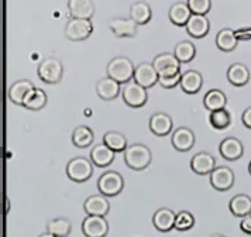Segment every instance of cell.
<instances>
[{
    "mask_svg": "<svg viewBox=\"0 0 251 237\" xmlns=\"http://www.w3.org/2000/svg\"><path fill=\"white\" fill-rule=\"evenodd\" d=\"M134 71L136 67L130 58L125 55L114 56L113 59L109 61L106 72L109 78L117 80L119 83H127L134 78Z\"/></svg>",
    "mask_w": 251,
    "mask_h": 237,
    "instance_id": "cell-1",
    "label": "cell"
},
{
    "mask_svg": "<svg viewBox=\"0 0 251 237\" xmlns=\"http://www.w3.org/2000/svg\"><path fill=\"white\" fill-rule=\"evenodd\" d=\"M152 159L151 150L146 144H131L126 148L125 162L128 168L134 171H143L149 167Z\"/></svg>",
    "mask_w": 251,
    "mask_h": 237,
    "instance_id": "cell-2",
    "label": "cell"
},
{
    "mask_svg": "<svg viewBox=\"0 0 251 237\" xmlns=\"http://www.w3.org/2000/svg\"><path fill=\"white\" fill-rule=\"evenodd\" d=\"M37 74L46 83H58L64 77V64L55 56H47L38 64Z\"/></svg>",
    "mask_w": 251,
    "mask_h": 237,
    "instance_id": "cell-3",
    "label": "cell"
},
{
    "mask_svg": "<svg viewBox=\"0 0 251 237\" xmlns=\"http://www.w3.org/2000/svg\"><path fill=\"white\" fill-rule=\"evenodd\" d=\"M67 175L74 182H86L93 175V162L86 157H75L67 164Z\"/></svg>",
    "mask_w": 251,
    "mask_h": 237,
    "instance_id": "cell-4",
    "label": "cell"
},
{
    "mask_svg": "<svg viewBox=\"0 0 251 237\" xmlns=\"http://www.w3.org/2000/svg\"><path fill=\"white\" fill-rule=\"evenodd\" d=\"M125 180L123 175L117 171H106L98 180V191L107 198L119 195L123 191Z\"/></svg>",
    "mask_w": 251,
    "mask_h": 237,
    "instance_id": "cell-5",
    "label": "cell"
},
{
    "mask_svg": "<svg viewBox=\"0 0 251 237\" xmlns=\"http://www.w3.org/2000/svg\"><path fill=\"white\" fill-rule=\"evenodd\" d=\"M93 24L89 19H75L71 17L65 26V37L71 41H83L91 37Z\"/></svg>",
    "mask_w": 251,
    "mask_h": 237,
    "instance_id": "cell-6",
    "label": "cell"
},
{
    "mask_svg": "<svg viewBox=\"0 0 251 237\" xmlns=\"http://www.w3.org/2000/svg\"><path fill=\"white\" fill-rule=\"evenodd\" d=\"M152 65L160 77H174L181 74V62L172 53H162L154 56Z\"/></svg>",
    "mask_w": 251,
    "mask_h": 237,
    "instance_id": "cell-7",
    "label": "cell"
},
{
    "mask_svg": "<svg viewBox=\"0 0 251 237\" xmlns=\"http://www.w3.org/2000/svg\"><path fill=\"white\" fill-rule=\"evenodd\" d=\"M123 101L127 106L130 107H141L147 103L149 95H147V89L143 88L141 85H138L137 82L133 79L130 82H127L123 88Z\"/></svg>",
    "mask_w": 251,
    "mask_h": 237,
    "instance_id": "cell-8",
    "label": "cell"
},
{
    "mask_svg": "<svg viewBox=\"0 0 251 237\" xmlns=\"http://www.w3.org/2000/svg\"><path fill=\"white\" fill-rule=\"evenodd\" d=\"M82 233L86 237H106L109 235V222L102 216L86 214L82 222Z\"/></svg>",
    "mask_w": 251,
    "mask_h": 237,
    "instance_id": "cell-9",
    "label": "cell"
},
{
    "mask_svg": "<svg viewBox=\"0 0 251 237\" xmlns=\"http://www.w3.org/2000/svg\"><path fill=\"white\" fill-rule=\"evenodd\" d=\"M234 172L228 167H217L210 174V185L219 192H226L234 185Z\"/></svg>",
    "mask_w": 251,
    "mask_h": 237,
    "instance_id": "cell-10",
    "label": "cell"
},
{
    "mask_svg": "<svg viewBox=\"0 0 251 237\" xmlns=\"http://www.w3.org/2000/svg\"><path fill=\"white\" fill-rule=\"evenodd\" d=\"M133 79L143 88L149 89V88H152L160 80V75L152 65V62H141L136 67Z\"/></svg>",
    "mask_w": 251,
    "mask_h": 237,
    "instance_id": "cell-11",
    "label": "cell"
},
{
    "mask_svg": "<svg viewBox=\"0 0 251 237\" xmlns=\"http://www.w3.org/2000/svg\"><path fill=\"white\" fill-rule=\"evenodd\" d=\"M83 211L86 212V214H91V216L106 217V214H109V211H110V202L107 196H104L102 193H95L85 199Z\"/></svg>",
    "mask_w": 251,
    "mask_h": 237,
    "instance_id": "cell-12",
    "label": "cell"
},
{
    "mask_svg": "<svg viewBox=\"0 0 251 237\" xmlns=\"http://www.w3.org/2000/svg\"><path fill=\"white\" fill-rule=\"evenodd\" d=\"M195 140H196V137H195L194 132L185 126L178 127L172 132L171 143L172 147L176 151H181V153L189 151L195 146Z\"/></svg>",
    "mask_w": 251,
    "mask_h": 237,
    "instance_id": "cell-13",
    "label": "cell"
},
{
    "mask_svg": "<svg viewBox=\"0 0 251 237\" xmlns=\"http://www.w3.org/2000/svg\"><path fill=\"white\" fill-rule=\"evenodd\" d=\"M149 126L152 134L164 137V135H168L171 133L174 123H172V119L170 114L164 112H157L151 114Z\"/></svg>",
    "mask_w": 251,
    "mask_h": 237,
    "instance_id": "cell-14",
    "label": "cell"
},
{
    "mask_svg": "<svg viewBox=\"0 0 251 237\" xmlns=\"http://www.w3.org/2000/svg\"><path fill=\"white\" fill-rule=\"evenodd\" d=\"M109 28L113 31L116 37L122 38V37H127V38H131V37H136L137 34V23L133 22L131 19H123V17H113L110 19L109 22Z\"/></svg>",
    "mask_w": 251,
    "mask_h": 237,
    "instance_id": "cell-15",
    "label": "cell"
},
{
    "mask_svg": "<svg viewBox=\"0 0 251 237\" xmlns=\"http://www.w3.org/2000/svg\"><path fill=\"white\" fill-rule=\"evenodd\" d=\"M191 168L198 175H210L212 171L216 168V158L210 153H196L191 159Z\"/></svg>",
    "mask_w": 251,
    "mask_h": 237,
    "instance_id": "cell-16",
    "label": "cell"
},
{
    "mask_svg": "<svg viewBox=\"0 0 251 237\" xmlns=\"http://www.w3.org/2000/svg\"><path fill=\"white\" fill-rule=\"evenodd\" d=\"M219 153L220 156L227 159V161H236L239 158L243 157L244 154V147L243 143L236 137H226L225 140H222L220 146H219Z\"/></svg>",
    "mask_w": 251,
    "mask_h": 237,
    "instance_id": "cell-17",
    "label": "cell"
},
{
    "mask_svg": "<svg viewBox=\"0 0 251 237\" xmlns=\"http://www.w3.org/2000/svg\"><path fill=\"white\" fill-rule=\"evenodd\" d=\"M175 219L176 213L170 208H160L152 214V225L158 232L167 233L175 229Z\"/></svg>",
    "mask_w": 251,
    "mask_h": 237,
    "instance_id": "cell-18",
    "label": "cell"
},
{
    "mask_svg": "<svg viewBox=\"0 0 251 237\" xmlns=\"http://www.w3.org/2000/svg\"><path fill=\"white\" fill-rule=\"evenodd\" d=\"M203 85V77L199 71L196 69H188L186 72H183L181 77V89L188 93V95H195L198 93Z\"/></svg>",
    "mask_w": 251,
    "mask_h": 237,
    "instance_id": "cell-19",
    "label": "cell"
},
{
    "mask_svg": "<svg viewBox=\"0 0 251 237\" xmlns=\"http://www.w3.org/2000/svg\"><path fill=\"white\" fill-rule=\"evenodd\" d=\"M34 88L35 86L33 85L31 80H28V79H19V80H16L12 86L9 88V92H7L9 99L14 105L23 106V102L25 99V96L34 89Z\"/></svg>",
    "mask_w": 251,
    "mask_h": 237,
    "instance_id": "cell-20",
    "label": "cell"
},
{
    "mask_svg": "<svg viewBox=\"0 0 251 237\" xmlns=\"http://www.w3.org/2000/svg\"><path fill=\"white\" fill-rule=\"evenodd\" d=\"M114 154L116 153L113 150H110L104 143H100V144H96L91 150V161L95 167L106 168L114 161Z\"/></svg>",
    "mask_w": 251,
    "mask_h": 237,
    "instance_id": "cell-21",
    "label": "cell"
},
{
    "mask_svg": "<svg viewBox=\"0 0 251 237\" xmlns=\"http://www.w3.org/2000/svg\"><path fill=\"white\" fill-rule=\"evenodd\" d=\"M186 31L194 38H203L210 31V22L206 16L202 14H192L188 24L185 26Z\"/></svg>",
    "mask_w": 251,
    "mask_h": 237,
    "instance_id": "cell-22",
    "label": "cell"
},
{
    "mask_svg": "<svg viewBox=\"0 0 251 237\" xmlns=\"http://www.w3.org/2000/svg\"><path fill=\"white\" fill-rule=\"evenodd\" d=\"M120 83L114 79L109 78H102L98 80L96 83V92H98V96L103 99V101H113L119 96L120 93Z\"/></svg>",
    "mask_w": 251,
    "mask_h": 237,
    "instance_id": "cell-23",
    "label": "cell"
},
{
    "mask_svg": "<svg viewBox=\"0 0 251 237\" xmlns=\"http://www.w3.org/2000/svg\"><path fill=\"white\" fill-rule=\"evenodd\" d=\"M68 9L71 17L89 19L95 14V4L92 0H68Z\"/></svg>",
    "mask_w": 251,
    "mask_h": 237,
    "instance_id": "cell-24",
    "label": "cell"
},
{
    "mask_svg": "<svg viewBox=\"0 0 251 237\" xmlns=\"http://www.w3.org/2000/svg\"><path fill=\"white\" fill-rule=\"evenodd\" d=\"M227 79L234 86H244L250 80V69L241 62H234L228 67Z\"/></svg>",
    "mask_w": 251,
    "mask_h": 237,
    "instance_id": "cell-25",
    "label": "cell"
},
{
    "mask_svg": "<svg viewBox=\"0 0 251 237\" xmlns=\"http://www.w3.org/2000/svg\"><path fill=\"white\" fill-rule=\"evenodd\" d=\"M228 209L236 217H246L251 214V198L246 193H239L230 199Z\"/></svg>",
    "mask_w": 251,
    "mask_h": 237,
    "instance_id": "cell-26",
    "label": "cell"
},
{
    "mask_svg": "<svg viewBox=\"0 0 251 237\" xmlns=\"http://www.w3.org/2000/svg\"><path fill=\"white\" fill-rule=\"evenodd\" d=\"M168 16H170V20H171L172 24L186 26L191 16H192V11H191L186 1H176L170 7Z\"/></svg>",
    "mask_w": 251,
    "mask_h": 237,
    "instance_id": "cell-27",
    "label": "cell"
},
{
    "mask_svg": "<svg viewBox=\"0 0 251 237\" xmlns=\"http://www.w3.org/2000/svg\"><path fill=\"white\" fill-rule=\"evenodd\" d=\"M151 17H152V11H151L149 3L138 0L130 6V19L137 23L138 26L147 24L151 20Z\"/></svg>",
    "mask_w": 251,
    "mask_h": 237,
    "instance_id": "cell-28",
    "label": "cell"
},
{
    "mask_svg": "<svg viewBox=\"0 0 251 237\" xmlns=\"http://www.w3.org/2000/svg\"><path fill=\"white\" fill-rule=\"evenodd\" d=\"M203 105L209 112H215L220 109H226L227 98L225 92L220 89H210L203 98Z\"/></svg>",
    "mask_w": 251,
    "mask_h": 237,
    "instance_id": "cell-29",
    "label": "cell"
},
{
    "mask_svg": "<svg viewBox=\"0 0 251 237\" xmlns=\"http://www.w3.org/2000/svg\"><path fill=\"white\" fill-rule=\"evenodd\" d=\"M239 44V40L236 37V31L231 28H222L216 35V45L219 50L230 53L233 50H236V47Z\"/></svg>",
    "mask_w": 251,
    "mask_h": 237,
    "instance_id": "cell-30",
    "label": "cell"
},
{
    "mask_svg": "<svg viewBox=\"0 0 251 237\" xmlns=\"http://www.w3.org/2000/svg\"><path fill=\"white\" fill-rule=\"evenodd\" d=\"M47 101V93L43 89L40 88H34L31 90L23 102V106L28 110H33V112H37V110H41L43 107H46Z\"/></svg>",
    "mask_w": 251,
    "mask_h": 237,
    "instance_id": "cell-31",
    "label": "cell"
},
{
    "mask_svg": "<svg viewBox=\"0 0 251 237\" xmlns=\"http://www.w3.org/2000/svg\"><path fill=\"white\" fill-rule=\"evenodd\" d=\"M72 230V223L67 217H55L47 222V232L57 237H68Z\"/></svg>",
    "mask_w": 251,
    "mask_h": 237,
    "instance_id": "cell-32",
    "label": "cell"
},
{
    "mask_svg": "<svg viewBox=\"0 0 251 237\" xmlns=\"http://www.w3.org/2000/svg\"><path fill=\"white\" fill-rule=\"evenodd\" d=\"M93 140H95V134L91 127L88 126H78L72 132V143L78 148H86L92 146Z\"/></svg>",
    "mask_w": 251,
    "mask_h": 237,
    "instance_id": "cell-33",
    "label": "cell"
},
{
    "mask_svg": "<svg viewBox=\"0 0 251 237\" xmlns=\"http://www.w3.org/2000/svg\"><path fill=\"white\" fill-rule=\"evenodd\" d=\"M103 143L110 150H113L114 153H122V151L125 153L126 148L128 147L126 135L123 133H120V132H107V133H104Z\"/></svg>",
    "mask_w": 251,
    "mask_h": 237,
    "instance_id": "cell-34",
    "label": "cell"
},
{
    "mask_svg": "<svg viewBox=\"0 0 251 237\" xmlns=\"http://www.w3.org/2000/svg\"><path fill=\"white\" fill-rule=\"evenodd\" d=\"M174 54L179 59V62H191L196 55V48L192 41L183 40L175 45Z\"/></svg>",
    "mask_w": 251,
    "mask_h": 237,
    "instance_id": "cell-35",
    "label": "cell"
},
{
    "mask_svg": "<svg viewBox=\"0 0 251 237\" xmlns=\"http://www.w3.org/2000/svg\"><path fill=\"white\" fill-rule=\"evenodd\" d=\"M209 123L216 130H225V129L230 127V124H231V113L228 112L227 109H220V110L210 112Z\"/></svg>",
    "mask_w": 251,
    "mask_h": 237,
    "instance_id": "cell-36",
    "label": "cell"
},
{
    "mask_svg": "<svg viewBox=\"0 0 251 237\" xmlns=\"http://www.w3.org/2000/svg\"><path fill=\"white\" fill-rule=\"evenodd\" d=\"M195 226V216L189 211H181L176 213L175 219V229L178 232H186L191 230Z\"/></svg>",
    "mask_w": 251,
    "mask_h": 237,
    "instance_id": "cell-37",
    "label": "cell"
},
{
    "mask_svg": "<svg viewBox=\"0 0 251 237\" xmlns=\"http://www.w3.org/2000/svg\"><path fill=\"white\" fill-rule=\"evenodd\" d=\"M192 14L206 16L212 9V0H186Z\"/></svg>",
    "mask_w": 251,
    "mask_h": 237,
    "instance_id": "cell-38",
    "label": "cell"
},
{
    "mask_svg": "<svg viewBox=\"0 0 251 237\" xmlns=\"http://www.w3.org/2000/svg\"><path fill=\"white\" fill-rule=\"evenodd\" d=\"M181 77H182V74H178V75H174V77H160L158 83L165 89H172V88H175L176 85L181 83Z\"/></svg>",
    "mask_w": 251,
    "mask_h": 237,
    "instance_id": "cell-39",
    "label": "cell"
},
{
    "mask_svg": "<svg viewBox=\"0 0 251 237\" xmlns=\"http://www.w3.org/2000/svg\"><path fill=\"white\" fill-rule=\"evenodd\" d=\"M236 37L239 41H249L251 40V27H243L236 30Z\"/></svg>",
    "mask_w": 251,
    "mask_h": 237,
    "instance_id": "cell-40",
    "label": "cell"
},
{
    "mask_svg": "<svg viewBox=\"0 0 251 237\" xmlns=\"http://www.w3.org/2000/svg\"><path fill=\"white\" fill-rule=\"evenodd\" d=\"M240 229H241L243 233L250 235L251 236V214H249V216H246V217L241 219V222H240Z\"/></svg>",
    "mask_w": 251,
    "mask_h": 237,
    "instance_id": "cell-41",
    "label": "cell"
},
{
    "mask_svg": "<svg viewBox=\"0 0 251 237\" xmlns=\"http://www.w3.org/2000/svg\"><path fill=\"white\" fill-rule=\"evenodd\" d=\"M241 122H243V124H244L247 129H251V106L250 107H247V109L243 112V114H241Z\"/></svg>",
    "mask_w": 251,
    "mask_h": 237,
    "instance_id": "cell-42",
    "label": "cell"
},
{
    "mask_svg": "<svg viewBox=\"0 0 251 237\" xmlns=\"http://www.w3.org/2000/svg\"><path fill=\"white\" fill-rule=\"evenodd\" d=\"M4 212H6V214L10 212V199L9 198H6V209H4Z\"/></svg>",
    "mask_w": 251,
    "mask_h": 237,
    "instance_id": "cell-43",
    "label": "cell"
},
{
    "mask_svg": "<svg viewBox=\"0 0 251 237\" xmlns=\"http://www.w3.org/2000/svg\"><path fill=\"white\" fill-rule=\"evenodd\" d=\"M38 237H57L54 236V235H51V233H48V232H46V233H43V235H40Z\"/></svg>",
    "mask_w": 251,
    "mask_h": 237,
    "instance_id": "cell-44",
    "label": "cell"
},
{
    "mask_svg": "<svg viewBox=\"0 0 251 237\" xmlns=\"http://www.w3.org/2000/svg\"><path fill=\"white\" fill-rule=\"evenodd\" d=\"M210 237H226L225 235H220V233H213Z\"/></svg>",
    "mask_w": 251,
    "mask_h": 237,
    "instance_id": "cell-45",
    "label": "cell"
},
{
    "mask_svg": "<svg viewBox=\"0 0 251 237\" xmlns=\"http://www.w3.org/2000/svg\"><path fill=\"white\" fill-rule=\"evenodd\" d=\"M249 172H250V175H251V161H250V164H249Z\"/></svg>",
    "mask_w": 251,
    "mask_h": 237,
    "instance_id": "cell-46",
    "label": "cell"
}]
</instances>
